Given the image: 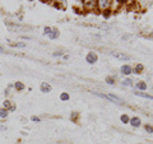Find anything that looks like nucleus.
Here are the masks:
<instances>
[{"label":"nucleus","mask_w":153,"mask_h":144,"mask_svg":"<svg viewBox=\"0 0 153 144\" xmlns=\"http://www.w3.org/2000/svg\"><path fill=\"white\" fill-rule=\"evenodd\" d=\"M131 68L129 65H123L121 66V73L124 74V75H129V74H131Z\"/></svg>","instance_id":"obj_7"},{"label":"nucleus","mask_w":153,"mask_h":144,"mask_svg":"<svg viewBox=\"0 0 153 144\" xmlns=\"http://www.w3.org/2000/svg\"><path fill=\"white\" fill-rule=\"evenodd\" d=\"M137 87H138V89H140V91H146L147 89V84L144 83V82H139V83L137 84Z\"/></svg>","instance_id":"obj_13"},{"label":"nucleus","mask_w":153,"mask_h":144,"mask_svg":"<svg viewBox=\"0 0 153 144\" xmlns=\"http://www.w3.org/2000/svg\"><path fill=\"white\" fill-rule=\"evenodd\" d=\"M60 99H61V101H68V99H69V94L65 93V92L61 93V94H60Z\"/></svg>","instance_id":"obj_15"},{"label":"nucleus","mask_w":153,"mask_h":144,"mask_svg":"<svg viewBox=\"0 0 153 144\" xmlns=\"http://www.w3.org/2000/svg\"><path fill=\"white\" fill-rule=\"evenodd\" d=\"M31 120H32V121H35V122H40L41 121V119L38 117V116H32Z\"/></svg>","instance_id":"obj_17"},{"label":"nucleus","mask_w":153,"mask_h":144,"mask_svg":"<svg viewBox=\"0 0 153 144\" xmlns=\"http://www.w3.org/2000/svg\"><path fill=\"white\" fill-rule=\"evenodd\" d=\"M0 52H4V47L1 45H0Z\"/></svg>","instance_id":"obj_23"},{"label":"nucleus","mask_w":153,"mask_h":144,"mask_svg":"<svg viewBox=\"0 0 153 144\" xmlns=\"http://www.w3.org/2000/svg\"><path fill=\"white\" fill-rule=\"evenodd\" d=\"M106 82H107V83H110V84H114V83H115V80H114L112 78H110V76L106 79Z\"/></svg>","instance_id":"obj_21"},{"label":"nucleus","mask_w":153,"mask_h":144,"mask_svg":"<svg viewBox=\"0 0 153 144\" xmlns=\"http://www.w3.org/2000/svg\"><path fill=\"white\" fill-rule=\"evenodd\" d=\"M57 37H59V31H57L56 28H52L51 33L49 35V38H50V40H56Z\"/></svg>","instance_id":"obj_8"},{"label":"nucleus","mask_w":153,"mask_h":144,"mask_svg":"<svg viewBox=\"0 0 153 144\" xmlns=\"http://www.w3.org/2000/svg\"><path fill=\"white\" fill-rule=\"evenodd\" d=\"M40 89H41V92H42V93H50V92H51V89H52V87H51V84H49V83H46V82H44V83H41Z\"/></svg>","instance_id":"obj_3"},{"label":"nucleus","mask_w":153,"mask_h":144,"mask_svg":"<svg viewBox=\"0 0 153 144\" xmlns=\"http://www.w3.org/2000/svg\"><path fill=\"white\" fill-rule=\"evenodd\" d=\"M85 60H87L88 64H94L96 61H97V55L93 54V52H89V54H87V56H85Z\"/></svg>","instance_id":"obj_4"},{"label":"nucleus","mask_w":153,"mask_h":144,"mask_svg":"<svg viewBox=\"0 0 153 144\" xmlns=\"http://www.w3.org/2000/svg\"><path fill=\"white\" fill-rule=\"evenodd\" d=\"M12 47H19V49H23V47H26V44L25 42H13L10 44Z\"/></svg>","instance_id":"obj_11"},{"label":"nucleus","mask_w":153,"mask_h":144,"mask_svg":"<svg viewBox=\"0 0 153 144\" xmlns=\"http://www.w3.org/2000/svg\"><path fill=\"white\" fill-rule=\"evenodd\" d=\"M94 94H96V96H98V97H101V98H105V99L111 101V102L119 103V105H124V101H123L121 98L116 97V96H114V94H103V93H97V92H96Z\"/></svg>","instance_id":"obj_1"},{"label":"nucleus","mask_w":153,"mask_h":144,"mask_svg":"<svg viewBox=\"0 0 153 144\" xmlns=\"http://www.w3.org/2000/svg\"><path fill=\"white\" fill-rule=\"evenodd\" d=\"M9 116V111L8 110H5V108H0V119H7Z\"/></svg>","instance_id":"obj_9"},{"label":"nucleus","mask_w":153,"mask_h":144,"mask_svg":"<svg viewBox=\"0 0 153 144\" xmlns=\"http://www.w3.org/2000/svg\"><path fill=\"white\" fill-rule=\"evenodd\" d=\"M142 70H143V66H142V65H138L137 69H135V71H137V73H140Z\"/></svg>","instance_id":"obj_20"},{"label":"nucleus","mask_w":153,"mask_h":144,"mask_svg":"<svg viewBox=\"0 0 153 144\" xmlns=\"http://www.w3.org/2000/svg\"><path fill=\"white\" fill-rule=\"evenodd\" d=\"M146 130H147V131H149V133H153V126H151V125H146Z\"/></svg>","instance_id":"obj_19"},{"label":"nucleus","mask_w":153,"mask_h":144,"mask_svg":"<svg viewBox=\"0 0 153 144\" xmlns=\"http://www.w3.org/2000/svg\"><path fill=\"white\" fill-rule=\"evenodd\" d=\"M13 87H14V89L16 91H18V92H21V91H23L26 88V85L22 83V82H16V83L13 84Z\"/></svg>","instance_id":"obj_5"},{"label":"nucleus","mask_w":153,"mask_h":144,"mask_svg":"<svg viewBox=\"0 0 153 144\" xmlns=\"http://www.w3.org/2000/svg\"><path fill=\"white\" fill-rule=\"evenodd\" d=\"M114 56L117 57V59H121V60H130V56L123 55V54H114Z\"/></svg>","instance_id":"obj_12"},{"label":"nucleus","mask_w":153,"mask_h":144,"mask_svg":"<svg viewBox=\"0 0 153 144\" xmlns=\"http://www.w3.org/2000/svg\"><path fill=\"white\" fill-rule=\"evenodd\" d=\"M135 94L139 96V97H144V98H148V99H153V96L147 94V93H144V92H137Z\"/></svg>","instance_id":"obj_10"},{"label":"nucleus","mask_w":153,"mask_h":144,"mask_svg":"<svg viewBox=\"0 0 153 144\" xmlns=\"http://www.w3.org/2000/svg\"><path fill=\"white\" fill-rule=\"evenodd\" d=\"M51 30H52V28H50V27H45V35L49 36L51 33Z\"/></svg>","instance_id":"obj_18"},{"label":"nucleus","mask_w":153,"mask_h":144,"mask_svg":"<svg viewBox=\"0 0 153 144\" xmlns=\"http://www.w3.org/2000/svg\"><path fill=\"white\" fill-rule=\"evenodd\" d=\"M129 122H130V125L134 126V128L140 126V119L139 117H133V119L129 120Z\"/></svg>","instance_id":"obj_6"},{"label":"nucleus","mask_w":153,"mask_h":144,"mask_svg":"<svg viewBox=\"0 0 153 144\" xmlns=\"http://www.w3.org/2000/svg\"><path fill=\"white\" fill-rule=\"evenodd\" d=\"M123 84L124 85H131V79H125L123 82Z\"/></svg>","instance_id":"obj_16"},{"label":"nucleus","mask_w":153,"mask_h":144,"mask_svg":"<svg viewBox=\"0 0 153 144\" xmlns=\"http://www.w3.org/2000/svg\"><path fill=\"white\" fill-rule=\"evenodd\" d=\"M3 108L8 110L9 112H13V111H16V105H14L10 99H5L3 102Z\"/></svg>","instance_id":"obj_2"},{"label":"nucleus","mask_w":153,"mask_h":144,"mask_svg":"<svg viewBox=\"0 0 153 144\" xmlns=\"http://www.w3.org/2000/svg\"><path fill=\"white\" fill-rule=\"evenodd\" d=\"M0 130H7V126H0Z\"/></svg>","instance_id":"obj_22"},{"label":"nucleus","mask_w":153,"mask_h":144,"mask_svg":"<svg viewBox=\"0 0 153 144\" xmlns=\"http://www.w3.org/2000/svg\"><path fill=\"white\" fill-rule=\"evenodd\" d=\"M120 120H121V122H124V124H128V122H129V120H130V119L128 117V115H121Z\"/></svg>","instance_id":"obj_14"}]
</instances>
